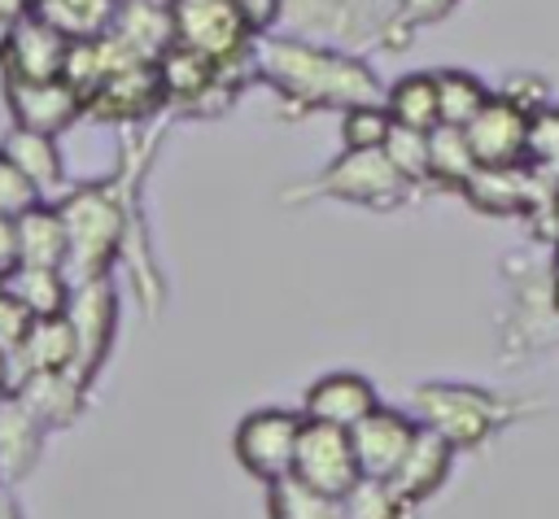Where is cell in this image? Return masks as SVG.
Returning <instances> with one entry per match:
<instances>
[{"mask_svg":"<svg viewBox=\"0 0 559 519\" xmlns=\"http://www.w3.org/2000/svg\"><path fill=\"white\" fill-rule=\"evenodd\" d=\"M384 113L393 126L406 131H432L437 126V79L432 70H411L384 87Z\"/></svg>","mask_w":559,"mask_h":519,"instance_id":"cell-22","label":"cell"},{"mask_svg":"<svg viewBox=\"0 0 559 519\" xmlns=\"http://www.w3.org/2000/svg\"><path fill=\"white\" fill-rule=\"evenodd\" d=\"M170 13H175V44L210 57L223 70V79H231L240 87L236 65L253 70V44L258 39L245 31L236 4L231 0H175Z\"/></svg>","mask_w":559,"mask_h":519,"instance_id":"cell-5","label":"cell"},{"mask_svg":"<svg viewBox=\"0 0 559 519\" xmlns=\"http://www.w3.org/2000/svg\"><path fill=\"white\" fill-rule=\"evenodd\" d=\"M459 192L480 214H524L528 209V174H524V166H502V170L476 166V174Z\"/></svg>","mask_w":559,"mask_h":519,"instance_id":"cell-24","label":"cell"},{"mask_svg":"<svg viewBox=\"0 0 559 519\" xmlns=\"http://www.w3.org/2000/svg\"><path fill=\"white\" fill-rule=\"evenodd\" d=\"M463 140L472 148L476 166L502 170V166H524V140H528V113L507 100V96H489L480 105V113L463 126Z\"/></svg>","mask_w":559,"mask_h":519,"instance_id":"cell-10","label":"cell"},{"mask_svg":"<svg viewBox=\"0 0 559 519\" xmlns=\"http://www.w3.org/2000/svg\"><path fill=\"white\" fill-rule=\"evenodd\" d=\"M454 445H445L437 432H428V427H419L415 432V440H411V449H406V458L397 462V471L389 475L393 480V488L411 502V506H424L428 497H437L441 488H445V480H450V471H454Z\"/></svg>","mask_w":559,"mask_h":519,"instance_id":"cell-16","label":"cell"},{"mask_svg":"<svg viewBox=\"0 0 559 519\" xmlns=\"http://www.w3.org/2000/svg\"><path fill=\"white\" fill-rule=\"evenodd\" d=\"M70 35H61L52 22H44L39 13H26L9 26L4 44H0V70L4 83H48L61 79L66 57H70Z\"/></svg>","mask_w":559,"mask_h":519,"instance_id":"cell-9","label":"cell"},{"mask_svg":"<svg viewBox=\"0 0 559 519\" xmlns=\"http://www.w3.org/2000/svg\"><path fill=\"white\" fill-rule=\"evenodd\" d=\"M266 519H345L341 497H323L297 480L266 484Z\"/></svg>","mask_w":559,"mask_h":519,"instance_id":"cell-29","label":"cell"},{"mask_svg":"<svg viewBox=\"0 0 559 519\" xmlns=\"http://www.w3.org/2000/svg\"><path fill=\"white\" fill-rule=\"evenodd\" d=\"M109 35L140 61H157L175 44V13L166 0H118Z\"/></svg>","mask_w":559,"mask_h":519,"instance_id":"cell-17","label":"cell"},{"mask_svg":"<svg viewBox=\"0 0 559 519\" xmlns=\"http://www.w3.org/2000/svg\"><path fill=\"white\" fill-rule=\"evenodd\" d=\"M0 288H4V283H0Z\"/></svg>","mask_w":559,"mask_h":519,"instance_id":"cell-43","label":"cell"},{"mask_svg":"<svg viewBox=\"0 0 559 519\" xmlns=\"http://www.w3.org/2000/svg\"><path fill=\"white\" fill-rule=\"evenodd\" d=\"M166 4H175V0H166Z\"/></svg>","mask_w":559,"mask_h":519,"instance_id":"cell-42","label":"cell"},{"mask_svg":"<svg viewBox=\"0 0 559 519\" xmlns=\"http://www.w3.org/2000/svg\"><path fill=\"white\" fill-rule=\"evenodd\" d=\"M0 153L35 183V192H39L44 201H52V196L66 188V157H61V144H57L52 135L9 126V135L0 140Z\"/></svg>","mask_w":559,"mask_h":519,"instance_id":"cell-18","label":"cell"},{"mask_svg":"<svg viewBox=\"0 0 559 519\" xmlns=\"http://www.w3.org/2000/svg\"><path fill=\"white\" fill-rule=\"evenodd\" d=\"M345 519H411V502L393 488V480H376V475H358L354 488L341 497Z\"/></svg>","mask_w":559,"mask_h":519,"instance_id":"cell-28","label":"cell"},{"mask_svg":"<svg viewBox=\"0 0 559 519\" xmlns=\"http://www.w3.org/2000/svg\"><path fill=\"white\" fill-rule=\"evenodd\" d=\"M44 436L48 432L13 397H0V484H17L39 467Z\"/></svg>","mask_w":559,"mask_h":519,"instance_id":"cell-20","label":"cell"},{"mask_svg":"<svg viewBox=\"0 0 559 519\" xmlns=\"http://www.w3.org/2000/svg\"><path fill=\"white\" fill-rule=\"evenodd\" d=\"M297 196H328V201L362 205V209H397L415 196V188L393 170L384 148H362V153L341 148L310 183L284 192V201H297Z\"/></svg>","mask_w":559,"mask_h":519,"instance_id":"cell-4","label":"cell"},{"mask_svg":"<svg viewBox=\"0 0 559 519\" xmlns=\"http://www.w3.org/2000/svg\"><path fill=\"white\" fill-rule=\"evenodd\" d=\"M0 519H26V515H22V506H17V497H13V488H9V484H0Z\"/></svg>","mask_w":559,"mask_h":519,"instance_id":"cell-39","label":"cell"},{"mask_svg":"<svg viewBox=\"0 0 559 519\" xmlns=\"http://www.w3.org/2000/svg\"><path fill=\"white\" fill-rule=\"evenodd\" d=\"M70 279L66 270H39V266H17L4 279V292L31 314V318H61L70 305Z\"/></svg>","mask_w":559,"mask_h":519,"instance_id":"cell-25","label":"cell"},{"mask_svg":"<svg viewBox=\"0 0 559 519\" xmlns=\"http://www.w3.org/2000/svg\"><path fill=\"white\" fill-rule=\"evenodd\" d=\"M411 414L419 427L437 432L445 445L476 449L485 445L498 423L507 419V406L498 393L480 388V384H459V379H428L411 393Z\"/></svg>","mask_w":559,"mask_h":519,"instance_id":"cell-3","label":"cell"},{"mask_svg":"<svg viewBox=\"0 0 559 519\" xmlns=\"http://www.w3.org/2000/svg\"><path fill=\"white\" fill-rule=\"evenodd\" d=\"M35 9V0H0V17L4 22H17V17H26Z\"/></svg>","mask_w":559,"mask_h":519,"instance_id":"cell-38","label":"cell"},{"mask_svg":"<svg viewBox=\"0 0 559 519\" xmlns=\"http://www.w3.org/2000/svg\"><path fill=\"white\" fill-rule=\"evenodd\" d=\"M253 79H262L280 100L297 109H354V105H380L384 83L380 74L341 48L301 39V35H266L253 44Z\"/></svg>","mask_w":559,"mask_h":519,"instance_id":"cell-1","label":"cell"},{"mask_svg":"<svg viewBox=\"0 0 559 519\" xmlns=\"http://www.w3.org/2000/svg\"><path fill=\"white\" fill-rule=\"evenodd\" d=\"M454 4H459V0H397V9H393V17H389V35H384V44H389V48L406 44L411 31L441 22Z\"/></svg>","mask_w":559,"mask_h":519,"instance_id":"cell-33","label":"cell"},{"mask_svg":"<svg viewBox=\"0 0 559 519\" xmlns=\"http://www.w3.org/2000/svg\"><path fill=\"white\" fill-rule=\"evenodd\" d=\"M114 9H118V0H35L31 13H39L44 22H52L70 39H92V35H105L109 31Z\"/></svg>","mask_w":559,"mask_h":519,"instance_id":"cell-27","label":"cell"},{"mask_svg":"<svg viewBox=\"0 0 559 519\" xmlns=\"http://www.w3.org/2000/svg\"><path fill=\"white\" fill-rule=\"evenodd\" d=\"M4 105L13 126L22 131H39L61 140L79 118H83V96L66 83V79H48V83H4Z\"/></svg>","mask_w":559,"mask_h":519,"instance_id":"cell-12","label":"cell"},{"mask_svg":"<svg viewBox=\"0 0 559 519\" xmlns=\"http://www.w3.org/2000/svg\"><path fill=\"white\" fill-rule=\"evenodd\" d=\"M17 266H22V257H17V227H13V218H0V283Z\"/></svg>","mask_w":559,"mask_h":519,"instance_id":"cell-37","label":"cell"},{"mask_svg":"<svg viewBox=\"0 0 559 519\" xmlns=\"http://www.w3.org/2000/svg\"><path fill=\"white\" fill-rule=\"evenodd\" d=\"M231 4L253 39H266L275 31V22L284 17V0H231Z\"/></svg>","mask_w":559,"mask_h":519,"instance_id":"cell-35","label":"cell"},{"mask_svg":"<svg viewBox=\"0 0 559 519\" xmlns=\"http://www.w3.org/2000/svg\"><path fill=\"white\" fill-rule=\"evenodd\" d=\"M13 379L31 375V371H74V331L61 318H35L31 331L22 336V345L9 353Z\"/></svg>","mask_w":559,"mask_h":519,"instance_id":"cell-21","label":"cell"},{"mask_svg":"<svg viewBox=\"0 0 559 519\" xmlns=\"http://www.w3.org/2000/svg\"><path fill=\"white\" fill-rule=\"evenodd\" d=\"M9 388H13V366H9V353L0 349V397H9Z\"/></svg>","mask_w":559,"mask_h":519,"instance_id":"cell-40","label":"cell"},{"mask_svg":"<svg viewBox=\"0 0 559 519\" xmlns=\"http://www.w3.org/2000/svg\"><path fill=\"white\" fill-rule=\"evenodd\" d=\"M358 475L362 471H358L349 432L301 419V436H297V454H293V475L288 480H297V484H306V488H314L323 497H345Z\"/></svg>","mask_w":559,"mask_h":519,"instance_id":"cell-8","label":"cell"},{"mask_svg":"<svg viewBox=\"0 0 559 519\" xmlns=\"http://www.w3.org/2000/svg\"><path fill=\"white\" fill-rule=\"evenodd\" d=\"M419 423L411 410H397V406H376L367 419H358L349 427V445H354V458H358V471L362 475H376V480H389L397 471V462L406 458L411 440H415Z\"/></svg>","mask_w":559,"mask_h":519,"instance_id":"cell-11","label":"cell"},{"mask_svg":"<svg viewBox=\"0 0 559 519\" xmlns=\"http://www.w3.org/2000/svg\"><path fill=\"white\" fill-rule=\"evenodd\" d=\"M44 196L35 192V183L0 153V218H17V214H26L31 205H39Z\"/></svg>","mask_w":559,"mask_h":519,"instance_id":"cell-34","label":"cell"},{"mask_svg":"<svg viewBox=\"0 0 559 519\" xmlns=\"http://www.w3.org/2000/svg\"><path fill=\"white\" fill-rule=\"evenodd\" d=\"M61 209V222H66V279L70 283H83V279H100L109 275V262L114 253L122 249V227H127V214H122V201L109 192V188H74L57 201Z\"/></svg>","mask_w":559,"mask_h":519,"instance_id":"cell-2","label":"cell"},{"mask_svg":"<svg viewBox=\"0 0 559 519\" xmlns=\"http://www.w3.org/2000/svg\"><path fill=\"white\" fill-rule=\"evenodd\" d=\"M157 105H166L157 65H153V61H131V65L114 70V74L83 100V113L96 118V122H140V118H148Z\"/></svg>","mask_w":559,"mask_h":519,"instance_id":"cell-13","label":"cell"},{"mask_svg":"<svg viewBox=\"0 0 559 519\" xmlns=\"http://www.w3.org/2000/svg\"><path fill=\"white\" fill-rule=\"evenodd\" d=\"M301 436V410L284 406H258L249 410L236 432H231V454L236 462L258 480V484H280L293 475V454Z\"/></svg>","mask_w":559,"mask_h":519,"instance_id":"cell-6","label":"cell"},{"mask_svg":"<svg viewBox=\"0 0 559 519\" xmlns=\"http://www.w3.org/2000/svg\"><path fill=\"white\" fill-rule=\"evenodd\" d=\"M9 397L44 427V432H61V427H74L83 406H87V384L74 375V371H31V375H17Z\"/></svg>","mask_w":559,"mask_h":519,"instance_id":"cell-14","label":"cell"},{"mask_svg":"<svg viewBox=\"0 0 559 519\" xmlns=\"http://www.w3.org/2000/svg\"><path fill=\"white\" fill-rule=\"evenodd\" d=\"M524 161L533 166H559V105L546 100L528 113V140H524Z\"/></svg>","mask_w":559,"mask_h":519,"instance_id":"cell-32","label":"cell"},{"mask_svg":"<svg viewBox=\"0 0 559 519\" xmlns=\"http://www.w3.org/2000/svg\"><path fill=\"white\" fill-rule=\"evenodd\" d=\"M17 227V257L22 266H39V270H66V222L57 201H39L26 214L13 218Z\"/></svg>","mask_w":559,"mask_h":519,"instance_id":"cell-19","label":"cell"},{"mask_svg":"<svg viewBox=\"0 0 559 519\" xmlns=\"http://www.w3.org/2000/svg\"><path fill=\"white\" fill-rule=\"evenodd\" d=\"M384 157L393 161V170L419 192V188H432L428 183V131H406V126H393L389 140H384Z\"/></svg>","mask_w":559,"mask_h":519,"instance_id":"cell-30","label":"cell"},{"mask_svg":"<svg viewBox=\"0 0 559 519\" xmlns=\"http://www.w3.org/2000/svg\"><path fill=\"white\" fill-rule=\"evenodd\" d=\"M393 122L384 113V105H354L341 113V148L362 153V148H384Z\"/></svg>","mask_w":559,"mask_h":519,"instance_id":"cell-31","label":"cell"},{"mask_svg":"<svg viewBox=\"0 0 559 519\" xmlns=\"http://www.w3.org/2000/svg\"><path fill=\"white\" fill-rule=\"evenodd\" d=\"M31 323H35V318L0 288V349H4V353H13V349L22 345V336L31 331Z\"/></svg>","mask_w":559,"mask_h":519,"instance_id":"cell-36","label":"cell"},{"mask_svg":"<svg viewBox=\"0 0 559 519\" xmlns=\"http://www.w3.org/2000/svg\"><path fill=\"white\" fill-rule=\"evenodd\" d=\"M66 323L74 331V375L92 388L100 366L109 362L114 336H118V288L109 275L100 279H83L70 288V305H66Z\"/></svg>","mask_w":559,"mask_h":519,"instance_id":"cell-7","label":"cell"},{"mask_svg":"<svg viewBox=\"0 0 559 519\" xmlns=\"http://www.w3.org/2000/svg\"><path fill=\"white\" fill-rule=\"evenodd\" d=\"M472 174H476V161H472L463 131L459 126H432L428 131V183L459 192Z\"/></svg>","mask_w":559,"mask_h":519,"instance_id":"cell-26","label":"cell"},{"mask_svg":"<svg viewBox=\"0 0 559 519\" xmlns=\"http://www.w3.org/2000/svg\"><path fill=\"white\" fill-rule=\"evenodd\" d=\"M9 26H13V22H4V17H0V44H4V35H9Z\"/></svg>","mask_w":559,"mask_h":519,"instance_id":"cell-41","label":"cell"},{"mask_svg":"<svg viewBox=\"0 0 559 519\" xmlns=\"http://www.w3.org/2000/svg\"><path fill=\"white\" fill-rule=\"evenodd\" d=\"M432 79H437V126L463 131L480 113V105L493 96V87L463 65H441V70H432Z\"/></svg>","mask_w":559,"mask_h":519,"instance_id":"cell-23","label":"cell"},{"mask_svg":"<svg viewBox=\"0 0 559 519\" xmlns=\"http://www.w3.org/2000/svg\"><path fill=\"white\" fill-rule=\"evenodd\" d=\"M376 406H380L376 384L362 371H328V375L310 379L306 393H301V419L328 423V427H341V432H349Z\"/></svg>","mask_w":559,"mask_h":519,"instance_id":"cell-15","label":"cell"}]
</instances>
